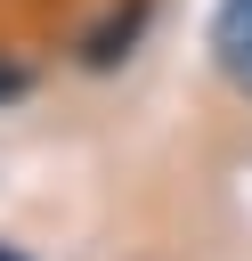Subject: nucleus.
Returning <instances> with one entry per match:
<instances>
[{
    "instance_id": "f257e3e1",
    "label": "nucleus",
    "mask_w": 252,
    "mask_h": 261,
    "mask_svg": "<svg viewBox=\"0 0 252 261\" xmlns=\"http://www.w3.org/2000/svg\"><path fill=\"white\" fill-rule=\"evenodd\" d=\"M203 41H211V65L228 73V90H244V98H252V0H219Z\"/></svg>"
},
{
    "instance_id": "20e7f679",
    "label": "nucleus",
    "mask_w": 252,
    "mask_h": 261,
    "mask_svg": "<svg viewBox=\"0 0 252 261\" xmlns=\"http://www.w3.org/2000/svg\"><path fill=\"white\" fill-rule=\"evenodd\" d=\"M0 261H24V253H16V245H0Z\"/></svg>"
},
{
    "instance_id": "f03ea898",
    "label": "nucleus",
    "mask_w": 252,
    "mask_h": 261,
    "mask_svg": "<svg viewBox=\"0 0 252 261\" xmlns=\"http://www.w3.org/2000/svg\"><path fill=\"white\" fill-rule=\"evenodd\" d=\"M146 16H154V0H122V8H106L89 33H81V65H122L130 49H138V33H146Z\"/></svg>"
},
{
    "instance_id": "7ed1b4c3",
    "label": "nucleus",
    "mask_w": 252,
    "mask_h": 261,
    "mask_svg": "<svg viewBox=\"0 0 252 261\" xmlns=\"http://www.w3.org/2000/svg\"><path fill=\"white\" fill-rule=\"evenodd\" d=\"M16 98H33V65L0 49V106H16Z\"/></svg>"
}]
</instances>
